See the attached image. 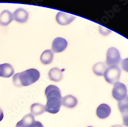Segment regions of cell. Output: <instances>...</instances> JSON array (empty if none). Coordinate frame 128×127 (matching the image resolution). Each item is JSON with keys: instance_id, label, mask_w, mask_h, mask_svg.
Returning a JSON list of instances; mask_svg holds the SVG:
<instances>
[{"instance_id": "1", "label": "cell", "mask_w": 128, "mask_h": 127, "mask_svg": "<svg viewBox=\"0 0 128 127\" xmlns=\"http://www.w3.org/2000/svg\"><path fill=\"white\" fill-rule=\"evenodd\" d=\"M45 93L47 99L45 106L46 111L52 114L57 113L59 112L62 104V98L60 89L51 84L46 88Z\"/></svg>"}, {"instance_id": "2", "label": "cell", "mask_w": 128, "mask_h": 127, "mask_svg": "<svg viewBox=\"0 0 128 127\" xmlns=\"http://www.w3.org/2000/svg\"><path fill=\"white\" fill-rule=\"evenodd\" d=\"M40 77V73L38 70L30 69L16 74L13 78V82L17 87L28 86L36 82Z\"/></svg>"}, {"instance_id": "3", "label": "cell", "mask_w": 128, "mask_h": 127, "mask_svg": "<svg viewBox=\"0 0 128 127\" xmlns=\"http://www.w3.org/2000/svg\"><path fill=\"white\" fill-rule=\"evenodd\" d=\"M121 70L118 66H111L106 70L104 76L106 82L113 84L118 82Z\"/></svg>"}, {"instance_id": "4", "label": "cell", "mask_w": 128, "mask_h": 127, "mask_svg": "<svg viewBox=\"0 0 128 127\" xmlns=\"http://www.w3.org/2000/svg\"><path fill=\"white\" fill-rule=\"evenodd\" d=\"M120 60L121 57L119 51L114 47L110 48L106 53V64L109 66H117Z\"/></svg>"}, {"instance_id": "5", "label": "cell", "mask_w": 128, "mask_h": 127, "mask_svg": "<svg viewBox=\"0 0 128 127\" xmlns=\"http://www.w3.org/2000/svg\"><path fill=\"white\" fill-rule=\"evenodd\" d=\"M112 96L118 102L124 99L127 96V89L125 84L120 82L115 83L112 90Z\"/></svg>"}, {"instance_id": "6", "label": "cell", "mask_w": 128, "mask_h": 127, "mask_svg": "<svg viewBox=\"0 0 128 127\" xmlns=\"http://www.w3.org/2000/svg\"><path fill=\"white\" fill-rule=\"evenodd\" d=\"M76 16L73 14L63 12H58L56 16L57 22L60 25H67L75 20Z\"/></svg>"}, {"instance_id": "7", "label": "cell", "mask_w": 128, "mask_h": 127, "mask_svg": "<svg viewBox=\"0 0 128 127\" xmlns=\"http://www.w3.org/2000/svg\"><path fill=\"white\" fill-rule=\"evenodd\" d=\"M67 45L68 43L65 38L58 37L52 42V50L54 52L60 53L65 50Z\"/></svg>"}, {"instance_id": "8", "label": "cell", "mask_w": 128, "mask_h": 127, "mask_svg": "<svg viewBox=\"0 0 128 127\" xmlns=\"http://www.w3.org/2000/svg\"><path fill=\"white\" fill-rule=\"evenodd\" d=\"M28 17V12L22 8H18L13 14L14 20L20 23H25L27 20Z\"/></svg>"}, {"instance_id": "9", "label": "cell", "mask_w": 128, "mask_h": 127, "mask_svg": "<svg viewBox=\"0 0 128 127\" xmlns=\"http://www.w3.org/2000/svg\"><path fill=\"white\" fill-rule=\"evenodd\" d=\"M111 109L107 104H100L96 110V115L100 119H104L110 115Z\"/></svg>"}, {"instance_id": "10", "label": "cell", "mask_w": 128, "mask_h": 127, "mask_svg": "<svg viewBox=\"0 0 128 127\" xmlns=\"http://www.w3.org/2000/svg\"><path fill=\"white\" fill-rule=\"evenodd\" d=\"M14 68L9 64L5 63L0 65V77L10 78L14 74Z\"/></svg>"}, {"instance_id": "11", "label": "cell", "mask_w": 128, "mask_h": 127, "mask_svg": "<svg viewBox=\"0 0 128 127\" xmlns=\"http://www.w3.org/2000/svg\"><path fill=\"white\" fill-rule=\"evenodd\" d=\"M78 103L77 98L71 95H68L64 97L62 100V104L68 108H73Z\"/></svg>"}, {"instance_id": "12", "label": "cell", "mask_w": 128, "mask_h": 127, "mask_svg": "<svg viewBox=\"0 0 128 127\" xmlns=\"http://www.w3.org/2000/svg\"><path fill=\"white\" fill-rule=\"evenodd\" d=\"M13 14L8 10H5L0 14V25L7 26L13 20Z\"/></svg>"}, {"instance_id": "13", "label": "cell", "mask_w": 128, "mask_h": 127, "mask_svg": "<svg viewBox=\"0 0 128 127\" xmlns=\"http://www.w3.org/2000/svg\"><path fill=\"white\" fill-rule=\"evenodd\" d=\"M34 122V115L28 114L24 116L22 120L17 123L16 127H29Z\"/></svg>"}, {"instance_id": "14", "label": "cell", "mask_w": 128, "mask_h": 127, "mask_svg": "<svg viewBox=\"0 0 128 127\" xmlns=\"http://www.w3.org/2000/svg\"><path fill=\"white\" fill-rule=\"evenodd\" d=\"M48 75L50 80L56 82L60 81L63 77L62 71L58 68L51 69L49 72Z\"/></svg>"}, {"instance_id": "15", "label": "cell", "mask_w": 128, "mask_h": 127, "mask_svg": "<svg viewBox=\"0 0 128 127\" xmlns=\"http://www.w3.org/2000/svg\"><path fill=\"white\" fill-rule=\"evenodd\" d=\"M54 55L50 50H46L42 53L40 57L41 62L44 65H48L53 61Z\"/></svg>"}, {"instance_id": "16", "label": "cell", "mask_w": 128, "mask_h": 127, "mask_svg": "<svg viewBox=\"0 0 128 127\" xmlns=\"http://www.w3.org/2000/svg\"><path fill=\"white\" fill-rule=\"evenodd\" d=\"M31 114L32 115H39L44 113L45 110V106L39 103H35L31 106Z\"/></svg>"}, {"instance_id": "17", "label": "cell", "mask_w": 128, "mask_h": 127, "mask_svg": "<svg viewBox=\"0 0 128 127\" xmlns=\"http://www.w3.org/2000/svg\"><path fill=\"white\" fill-rule=\"evenodd\" d=\"M106 69L105 63L104 62H99L96 64L93 67V71L96 75L98 76H104V73Z\"/></svg>"}, {"instance_id": "18", "label": "cell", "mask_w": 128, "mask_h": 127, "mask_svg": "<svg viewBox=\"0 0 128 127\" xmlns=\"http://www.w3.org/2000/svg\"><path fill=\"white\" fill-rule=\"evenodd\" d=\"M118 106L122 114L128 112V95L122 100L118 102Z\"/></svg>"}, {"instance_id": "19", "label": "cell", "mask_w": 128, "mask_h": 127, "mask_svg": "<svg viewBox=\"0 0 128 127\" xmlns=\"http://www.w3.org/2000/svg\"><path fill=\"white\" fill-rule=\"evenodd\" d=\"M100 31L102 34L103 36H107L109 34L110 32H111V31L109 30V29L106 28L104 27H102L101 26H100Z\"/></svg>"}, {"instance_id": "20", "label": "cell", "mask_w": 128, "mask_h": 127, "mask_svg": "<svg viewBox=\"0 0 128 127\" xmlns=\"http://www.w3.org/2000/svg\"><path fill=\"white\" fill-rule=\"evenodd\" d=\"M122 67L124 71L128 72V58H125L122 61Z\"/></svg>"}, {"instance_id": "21", "label": "cell", "mask_w": 128, "mask_h": 127, "mask_svg": "<svg viewBox=\"0 0 128 127\" xmlns=\"http://www.w3.org/2000/svg\"><path fill=\"white\" fill-rule=\"evenodd\" d=\"M122 114V116L124 124L126 126H128V112L123 113Z\"/></svg>"}, {"instance_id": "22", "label": "cell", "mask_w": 128, "mask_h": 127, "mask_svg": "<svg viewBox=\"0 0 128 127\" xmlns=\"http://www.w3.org/2000/svg\"><path fill=\"white\" fill-rule=\"evenodd\" d=\"M29 127H44L41 122L38 121H35Z\"/></svg>"}, {"instance_id": "23", "label": "cell", "mask_w": 128, "mask_h": 127, "mask_svg": "<svg viewBox=\"0 0 128 127\" xmlns=\"http://www.w3.org/2000/svg\"><path fill=\"white\" fill-rule=\"evenodd\" d=\"M4 118V113L2 109L0 108V122L2 121Z\"/></svg>"}, {"instance_id": "24", "label": "cell", "mask_w": 128, "mask_h": 127, "mask_svg": "<svg viewBox=\"0 0 128 127\" xmlns=\"http://www.w3.org/2000/svg\"><path fill=\"white\" fill-rule=\"evenodd\" d=\"M111 127H122V126L120 125H115V126H113Z\"/></svg>"}, {"instance_id": "25", "label": "cell", "mask_w": 128, "mask_h": 127, "mask_svg": "<svg viewBox=\"0 0 128 127\" xmlns=\"http://www.w3.org/2000/svg\"><path fill=\"white\" fill-rule=\"evenodd\" d=\"M88 127H93V126H88Z\"/></svg>"}]
</instances>
